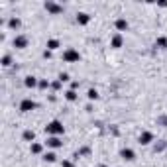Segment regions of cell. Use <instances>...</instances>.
I'll use <instances>...</instances> for the list:
<instances>
[{"label": "cell", "mask_w": 167, "mask_h": 167, "mask_svg": "<svg viewBox=\"0 0 167 167\" xmlns=\"http://www.w3.org/2000/svg\"><path fill=\"white\" fill-rule=\"evenodd\" d=\"M63 124L59 122V120H53V122H49L47 126H45V134H49V136H61L63 134Z\"/></svg>", "instance_id": "cell-1"}, {"label": "cell", "mask_w": 167, "mask_h": 167, "mask_svg": "<svg viewBox=\"0 0 167 167\" xmlns=\"http://www.w3.org/2000/svg\"><path fill=\"white\" fill-rule=\"evenodd\" d=\"M79 59H81V55H79L77 49L69 47V49H65V51H63V61H67V63H77Z\"/></svg>", "instance_id": "cell-2"}, {"label": "cell", "mask_w": 167, "mask_h": 167, "mask_svg": "<svg viewBox=\"0 0 167 167\" xmlns=\"http://www.w3.org/2000/svg\"><path fill=\"white\" fill-rule=\"evenodd\" d=\"M37 108V104L33 102L32 98H24L22 102H20V110L22 112H32V110H36Z\"/></svg>", "instance_id": "cell-3"}, {"label": "cell", "mask_w": 167, "mask_h": 167, "mask_svg": "<svg viewBox=\"0 0 167 167\" xmlns=\"http://www.w3.org/2000/svg\"><path fill=\"white\" fill-rule=\"evenodd\" d=\"M45 10L47 12H51V14H59V12H63V8L59 6V4H55V2H45Z\"/></svg>", "instance_id": "cell-4"}, {"label": "cell", "mask_w": 167, "mask_h": 167, "mask_svg": "<svg viewBox=\"0 0 167 167\" xmlns=\"http://www.w3.org/2000/svg\"><path fill=\"white\" fill-rule=\"evenodd\" d=\"M153 141V134L152 132H141L140 134V144L141 145H148V144H152Z\"/></svg>", "instance_id": "cell-5"}, {"label": "cell", "mask_w": 167, "mask_h": 167, "mask_svg": "<svg viewBox=\"0 0 167 167\" xmlns=\"http://www.w3.org/2000/svg\"><path fill=\"white\" fill-rule=\"evenodd\" d=\"M26 45H28V37H26V36H16V37H14V47L24 49Z\"/></svg>", "instance_id": "cell-6"}, {"label": "cell", "mask_w": 167, "mask_h": 167, "mask_svg": "<svg viewBox=\"0 0 167 167\" xmlns=\"http://www.w3.org/2000/svg\"><path fill=\"white\" fill-rule=\"evenodd\" d=\"M47 145H49V148H53V149H57V148H61V145H63V141L59 140V136H49Z\"/></svg>", "instance_id": "cell-7"}, {"label": "cell", "mask_w": 167, "mask_h": 167, "mask_svg": "<svg viewBox=\"0 0 167 167\" xmlns=\"http://www.w3.org/2000/svg\"><path fill=\"white\" fill-rule=\"evenodd\" d=\"M120 155H122L126 161H134L136 159V153H134V149H130V148H124L122 152H120Z\"/></svg>", "instance_id": "cell-8"}, {"label": "cell", "mask_w": 167, "mask_h": 167, "mask_svg": "<svg viewBox=\"0 0 167 167\" xmlns=\"http://www.w3.org/2000/svg\"><path fill=\"white\" fill-rule=\"evenodd\" d=\"M77 22L81 24V26H87V24L90 22V16L87 14V12H79L77 14Z\"/></svg>", "instance_id": "cell-9"}, {"label": "cell", "mask_w": 167, "mask_h": 167, "mask_svg": "<svg viewBox=\"0 0 167 167\" xmlns=\"http://www.w3.org/2000/svg\"><path fill=\"white\" fill-rule=\"evenodd\" d=\"M24 85H26L28 89H33V87H37L39 83H37V79H36V77H26V81H24Z\"/></svg>", "instance_id": "cell-10"}, {"label": "cell", "mask_w": 167, "mask_h": 167, "mask_svg": "<svg viewBox=\"0 0 167 167\" xmlns=\"http://www.w3.org/2000/svg\"><path fill=\"white\" fill-rule=\"evenodd\" d=\"M116 30H120V32L128 30V22L124 18H118V20H116Z\"/></svg>", "instance_id": "cell-11"}, {"label": "cell", "mask_w": 167, "mask_h": 167, "mask_svg": "<svg viewBox=\"0 0 167 167\" xmlns=\"http://www.w3.org/2000/svg\"><path fill=\"white\" fill-rule=\"evenodd\" d=\"M112 47H122V36H120V33H116V36L112 37Z\"/></svg>", "instance_id": "cell-12"}, {"label": "cell", "mask_w": 167, "mask_h": 167, "mask_svg": "<svg viewBox=\"0 0 167 167\" xmlns=\"http://www.w3.org/2000/svg\"><path fill=\"white\" fill-rule=\"evenodd\" d=\"M155 47L167 49V37H157V39H155Z\"/></svg>", "instance_id": "cell-13"}, {"label": "cell", "mask_w": 167, "mask_h": 167, "mask_svg": "<svg viewBox=\"0 0 167 167\" xmlns=\"http://www.w3.org/2000/svg\"><path fill=\"white\" fill-rule=\"evenodd\" d=\"M65 98L69 100V102H73V100H77V93H75L73 89H69V90L65 93Z\"/></svg>", "instance_id": "cell-14"}, {"label": "cell", "mask_w": 167, "mask_h": 167, "mask_svg": "<svg viewBox=\"0 0 167 167\" xmlns=\"http://www.w3.org/2000/svg\"><path fill=\"white\" fill-rule=\"evenodd\" d=\"M33 138H36V132L33 130H26L24 132V140L26 141H33Z\"/></svg>", "instance_id": "cell-15"}, {"label": "cell", "mask_w": 167, "mask_h": 167, "mask_svg": "<svg viewBox=\"0 0 167 167\" xmlns=\"http://www.w3.org/2000/svg\"><path fill=\"white\" fill-rule=\"evenodd\" d=\"M59 47V39H49L47 41V49L49 51H53V49H57Z\"/></svg>", "instance_id": "cell-16"}, {"label": "cell", "mask_w": 167, "mask_h": 167, "mask_svg": "<svg viewBox=\"0 0 167 167\" xmlns=\"http://www.w3.org/2000/svg\"><path fill=\"white\" fill-rule=\"evenodd\" d=\"M43 159H45V161H49V163H53V161H57V155H55L53 152H47V153L43 155Z\"/></svg>", "instance_id": "cell-17"}, {"label": "cell", "mask_w": 167, "mask_h": 167, "mask_svg": "<svg viewBox=\"0 0 167 167\" xmlns=\"http://www.w3.org/2000/svg\"><path fill=\"white\" fill-rule=\"evenodd\" d=\"M8 24H10V28H12V30H16V28H20V24H22V22H20V18H12Z\"/></svg>", "instance_id": "cell-18"}, {"label": "cell", "mask_w": 167, "mask_h": 167, "mask_svg": "<svg viewBox=\"0 0 167 167\" xmlns=\"http://www.w3.org/2000/svg\"><path fill=\"white\" fill-rule=\"evenodd\" d=\"M87 97H89L90 100H97V98H98V93H97V89H90V90H89V94H87Z\"/></svg>", "instance_id": "cell-19"}, {"label": "cell", "mask_w": 167, "mask_h": 167, "mask_svg": "<svg viewBox=\"0 0 167 167\" xmlns=\"http://www.w3.org/2000/svg\"><path fill=\"white\" fill-rule=\"evenodd\" d=\"M32 153H41V144H32Z\"/></svg>", "instance_id": "cell-20"}, {"label": "cell", "mask_w": 167, "mask_h": 167, "mask_svg": "<svg viewBox=\"0 0 167 167\" xmlns=\"http://www.w3.org/2000/svg\"><path fill=\"white\" fill-rule=\"evenodd\" d=\"M10 63H12L10 55H4V57H2V65H4V67H10Z\"/></svg>", "instance_id": "cell-21"}, {"label": "cell", "mask_w": 167, "mask_h": 167, "mask_svg": "<svg viewBox=\"0 0 167 167\" xmlns=\"http://www.w3.org/2000/svg\"><path fill=\"white\" fill-rule=\"evenodd\" d=\"M59 81H61V83H67V81H69V75H67V73H61V75H59Z\"/></svg>", "instance_id": "cell-22"}, {"label": "cell", "mask_w": 167, "mask_h": 167, "mask_svg": "<svg viewBox=\"0 0 167 167\" xmlns=\"http://www.w3.org/2000/svg\"><path fill=\"white\" fill-rule=\"evenodd\" d=\"M47 87H49L47 81H39V89H47Z\"/></svg>", "instance_id": "cell-23"}, {"label": "cell", "mask_w": 167, "mask_h": 167, "mask_svg": "<svg viewBox=\"0 0 167 167\" xmlns=\"http://www.w3.org/2000/svg\"><path fill=\"white\" fill-rule=\"evenodd\" d=\"M51 87H53V89H59V87H61V81H55V83H53Z\"/></svg>", "instance_id": "cell-24"}, {"label": "cell", "mask_w": 167, "mask_h": 167, "mask_svg": "<svg viewBox=\"0 0 167 167\" xmlns=\"http://www.w3.org/2000/svg\"><path fill=\"white\" fill-rule=\"evenodd\" d=\"M63 167H71V161H63Z\"/></svg>", "instance_id": "cell-25"}, {"label": "cell", "mask_w": 167, "mask_h": 167, "mask_svg": "<svg viewBox=\"0 0 167 167\" xmlns=\"http://www.w3.org/2000/svg\"><path fill=\"white\" fill-rule=\"evenodd\" d=\"M161 122H163V124H165V128H167V118H163V120H161Z\"/></svg>", "instance_id": "cell-26"}, {"label": "cell", "mask_w": 167, "mask_h": 167, "mask_svg": "<svg viewBox=\"0 0 167 167\" xmlns=\"http://www.w3.org/2000/svg\"><path fill=\"white\" fill-rule=\"evenodd\" d=\"M100 167H108V165H100Z\"/></svg>", "instance_id": "cell-27"}]
</instances>
